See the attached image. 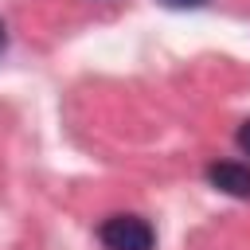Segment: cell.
<instances>
[{"label": "cell", "mask_w": 250, "mask_h": 250, "mask_svg": "<svg viewBox=\"0 0 250 250\" xmlns=\"http://www.w3.org/2000/svg\"><path fill=\"white\" fill-rule=\"evenodd\" d=\"M98 238H102L105 250H152L156 246V230L141 215H109V219H102Z\"/></svg>", "instance_id": "cell-1"}, {"label": "cell", "mask_w": 250, "mask_h": 250, "mask_svg": "<svg viewBox=\"0 0 250 250\" xmlns=\"http://www.w3.org/2000/svg\"><path fill=\"white\" fill-rule=\"evenodd\" d=\"M207 184L234 195V199H250V164L238 160H215L207 164Z\"/></svg>", "instance_id": "cell-2"}, {"label": "cell", "mask_w": 250, "mask_h": 250, "mask_svg": "<svg viewBox=\"0 0 250 250\" xmlns=\"http://www.w3.org/2000/svg\"><path fill=\"white\" fill-rule=\"evenodd\" d=\"M238 148H242V152L250 156V117H246V121L238 125Z\"/></svg>", "instance_id": "cell-3"}, {"label": "cell", "mask_w": 250, "mask_h": 250, "mask_svg": "<svg viewBox=\"0 0 250 250\" xmlns=\"http://www.w3.org/2000/svg\"><path fill=\"white\" fill-rule=\"evenodd\" d=\"M168 8H199V4H207V0H164Z\"/></svg>", "instance_id": "cell-4"}, {"label": "cell", "mask_w": 250, "mask_h": 250, "mask_svg": "<svg viewBox=\"0 0 250 250\" xmlns=\"http://www.w3.org/2000/svg\"><path fill=\"white\" fill-rule=\"evenodd\" d=\"M4 43H8V35H4V20H0V51H4Z\"/></svg>", "instance_id": "cell-5"}]
</instances>
